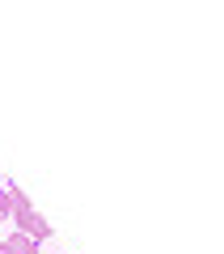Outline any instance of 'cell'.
Listing matches in <instances>:
<instances>
[{
  "mask_svg": "<svg viewBox=\"0 0 224 254\" xmlns=\"http://www.w3.org/2000/svg\"><path fill=\"white\" fill-rule=\"evenodd\" d=\"M13 195H9V187H0V220H13Z\"/></svg>",
  "mask_w": 224,
  "mask_h": 254,
  "instance_id": "3",
  "label": "cell"
},
{
  "mask_svg": "<svg viewBox=\"0 0 224 254\" xmlns=\"http://www.w3.org/2000/svg\"><path fill=\"white\" fill-rule=\"evenodd\" d=\"M13 225H17V233L34 237L38 246H43L47 237H55V233H51V225H47V216H38L34 208H17V212H13Z\"/></svg>",
  "mask_w": 224,
  "mask_h": 254,
  "instance_id": "1",
  "label": "cell"
},
{
  "mask_svg": "<svg viewBox=\"0 0 224 254\" xmlns=\"http://www.w3.org/2000/svg\"><path fill=\"white\" fill-rule=\"evenodd\" d=\"M0 254H38V242L26 233H9V237H0Z\"/></svg>",
  "mask_w": 224,
  "mask_h": 254,
  "instance_id": "2",
  "label": "cell"
}]
</instances>
